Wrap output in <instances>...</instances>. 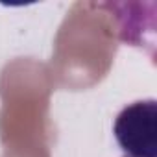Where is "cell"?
I'll use <instances>...</instances> for the list:
<instances>
[{"label": "cell", "mask_w": 157, "mask_h": 157, "mask_svg": "<svg viewBox=\"0 0 157 157\" xmlns=\"http://www.w3.org/2000/svg\"><path fill=\"white\" fill-rule=\"evenodd\" d=\"M115 139L128 157H157V102L139 100L126 105L113 124Z\"/></svg>", "instance_id": "6da1fadb"}, {"label": "cell", "mask_w": 157, "mask_h": 157, "mask_svg": "<svg viewBox=\"0 0 157 157\" xmlns=\"http://www.w3.org/2000/svg\"><path fill=\"white\" fill-rule=\"evenodd\" d=\"M124 157H128V155H124Z\"/></svg>", "instance_id": "7a4b0ae2"}]
</instances>
